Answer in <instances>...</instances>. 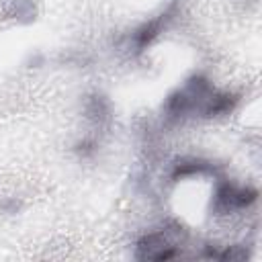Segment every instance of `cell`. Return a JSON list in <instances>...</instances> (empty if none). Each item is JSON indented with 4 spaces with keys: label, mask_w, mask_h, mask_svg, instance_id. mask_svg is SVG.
Segmentation results:
<instances>
[{
    "label": "cell",
    "mask_w": 262,
    "mask_h": 262,
    "mask_svg": "<svg viewBox=\"0 0 262 262\" xmlns=\"http://www.w3.org/2000/svg\"><path fill=\"white\" fill-rule=\"evenodd\" d=\"M180 250L174 246L170 235L166 231H154L141 237L137 244V258L141 260H168V258H178Z\"/></svg>",
    "instance_id": "obj_1"
}]
</instances>
